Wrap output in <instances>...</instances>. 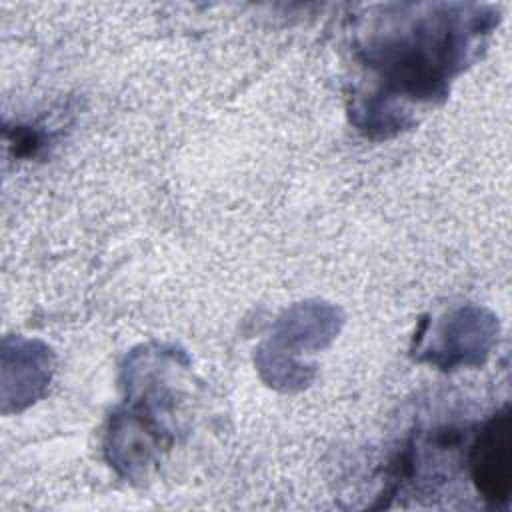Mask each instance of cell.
Instances as JSON below:
<instances>
[{
  "label": "cell",
  "instance_id": "6da1fadb",
  "mask_svg": "<svg viewBox=\"0 0 512 512\" xmlns=\"http://www.w3.org/2000/svg\"><path fill=\"white\" fill-rule=\"evenodd\" d=\"M472 472L478 490L494 502L508 498L510 488V428L508 414L492 418L472 452Z\"/></svg>",
  "mask_w": 512,
  "mask_h": 512
}]
</instances>
